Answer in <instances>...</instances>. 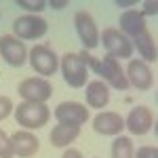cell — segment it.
I'll list each match as a JSON object with an SVG mask.
<instances>
[{
    "mask_svg": "<svg viewBox=\"0 0 158 158\" xmlns=\"http://www.w3.org/2000/svg\"><path fill=\"white\" fill-rule=\"evenodd\" d=\"M51 118V110L44 103H34V101H21L15 108V120L21 124L25 131L32 129H42Z\"/></svg>",
    "mask_w": 158,
    "mask_h": 158,
    "instance_id": "7a4b0ae2",
    "label": "cell"
},
{
    "mask_svg": "<svg viewBox=\"0 0 158 158\" xmlns=\"http://www.w3.org/2000/svg\"><path fill=\"white\" fill-rule=\"evenodd\" d=\"M55 118L59 124H74L80 127L89 120V108H85L78 101H63L55 108Z\"/></svg>",
    "mask_w": 158,
    "mask_h": 158,
    "instance_id": "8fae6325",
    "label": "cell"
},
{
    "mask_svg": "<svg viewBox=\"0 0 158 158\" xmlns=\"http://www.w3.org/2000/svg\"><path fill=\"white\" fill-rule=\"evenodd\" d=\"M59 68H61V74H63V80L72 89L85 86L86 78H89V68H86L85 61L80 59L78 53H65L59 61Z\"/></svg>",
    "mask_w": 158,
    "mask_h": 158,
    "instance_id": "3957f363",
    "label": "cell"
},
{
    "mask_svg": "<svg viewBox=\"0 0 158 158\" xmlns=\"http://www.w3.org/2000/svg\"><path fill=\"white\" fill-rule=\"evenodd\" d=\"M158 11V2L156 0H148V2H143V13L141 15H156Z\"/></svg>",
    "mask_w": 158,
    "mask_h": 158,
    "instance_id": "cb8c5ba5",
    "label": "cell"
},
{
    "mask_svg": "<svg viewBox=\"0 0 158 158\" xmlns=\"http://www.w3.org/2000/svg\"><path fill=\"white\" fill-rule=\"evenodd\" d=\"M131 44H135L137 47V51H139V55H141V61H154L158 59L156 55V40H154V36H152V32L150 30H143V32H139L137 36H133V40H131Z\"/></svg>",
    "mask_w": 158,
    "mask_h": 158,
    "instance_id": "e0dca14e",
    "label": "cell"
},
{
    "mask_svg": "<svg viewBox=\"0 0 158 158\" xmlns=\"http://www.w3.org/2000/svg\"><path fill=\"white\" fill-rule=\"evenodd\" d=\"M74 25H76V32L82 40V47L85 49H95L99 47V30L95 25V19L89 11H78L74 15Z\"/></svg>",
    "mask_w": 158,
    "mask_h": 158,
    "instance_id": "9c48e42d",
    "label": "cell"
},
{
    "mask_svg": "<svg viewBox=\"0 0 158 158\" xmlns=\"http://www.w3.org/2000/svg\"><path fill=\"white\" fill-rule=\"evenodd\" d=\"M135 158H158V148L156 146H141L135 152Z\"/></svg>",
    "mask_w": 158,
    "mask_h": 158,
    "instance_id": "603a6c76",
    "label": "cell"
},
{
    "mask_svg": "<svg viewBox=\"0 0 158 158\" xmlns=\"http://www.w3.org/2000/svg\"><path fill=\"white\" fill-rule=\"evenodd\" d=\"M27 61L32 63L34 72H38L42 78L53 76L59 68V57L55 55V51L47 44H34L27 51Z\"/></svg>",
    "mask_w": 158,
    "mask_h": 158,
    "instance_id": "277c9868",
    "label": "cell"
},
{
    "mask_svg": "<svg viewBox=\"0 0 158 158\" xmlns=\"http://www.w3.org/2000/svg\"><path fill=\"white\" fill-rule=\"evenodd\" d=\"M86 103L89 108H106L110 101V89L103 80H93L86 85Z\"/></svg>",
    "mask_w": 158,
    "mask_h": 158,
    "instance_id": "ac0fdd59",
    "label": "cell"
},
{
    "mask_svg": "<svg viewBox=\"0 0 158 158\" xmlns=\"http://www.w3.org/2000/svg\"><path fill=\"white\" fill-rule=\"evenodd\" d=\"M143 30H148V25H146V19H143V15L139 11H124L120 15V32L124 34V36L131 38L137 36L139 32H143Z\"/></svg>",
    "mask_w": 158,
    "mask_h": 158,
    "instance_id": "2e32d148",
    "label": "cell"
},
{
    "mask_svg": "<svg viewBox=\"0 0 158 158\" xmlns=\"http://www.w3.org/2000/svg\"><path fill=\"white\" fill-rule=\"evenodd\" d=\"M127 80L137 91H150L154 86V74H152V70H150V65L146 61L131 59L129 68H127Z\"/></svg>",
    "mask_w": 158,
    "mask_h": 158,
    "instance_id": "7c38bea8",
    "label": "cell"
},
{
    "mask_svg": "<svg viewBox=\"0 0 158 158\" xmlns=\"http://www.w3.org/2000/svg\"><path fill=\"white\" fill-rule=\"evenodd\" d=\"M11 146L19 158H32L40 150V139L30 131H17L11 135Z\"/></svg>",
    "mask_w": 158,
    "mask_h": 158,
    "instance_id": "4fadbf2b",
    "label": "cell"
},
{
    "mask_svg": "<svg viewBox=\"0 0 158 158\" xmlns=\"http://www.w3.org/2000/svg\"><path fill=\"white\" fill-rule=\"evenodd\" d=\"M78 55H80V59L86 63V68H93V70L101 76V80H103L106 85L114 86V89H118V91H127V89L131 86L129 80H127V74H124V70L120 68V63H118L116 57L106 55L103 59L99 61L97 57H93V55L86 53L85 49L80 51Z\"/></svg>",
    "mask_w": 158,
    "mask_h": 158,
    "instance_id": "6da1fadb",
    "label": "cell"
},
{
    "mask_svg": "<svg viewBox=\"0 0 158 158\" xmlns=\"http://www.w3.org/2000/svg\"><path fill=\"white\" fill-rule=\"evenodd\" d=\"M51 6L53 9H63V6H68V0H51Z\"/></svg>",
    "mask_w": 158,
    "mask_h": 158,
    "instance_id": "484cf974",
    "label": "cell"
},
{
    "mask_svg": "<svg viewBox=\"0 0 158 158\" xmlns=\"http://www.w3.org/2000/svg\"><path fill=\"white\" fill-rule=\"evenodd\" d=\"M112 158H135L133 141L124 135H118L112 141Z\"/></svg>",
    "mask_w": 158,
    "mask_h": 158,
    "instance_id": "d6986e66",
    "label": "cell"
},
{
    "mask_svg": "<svg viewBox=\"0 0 158 158\" xmlns=\"http://www.w3.org/2000/svg\"><path fill=\"white\" fill-rule=\"evenodd\" d=\"M135 2L133 0H127V2H122V0H116V6H133Z\"/></svg>",
    "mask_w": 158,
    "mask_h": 158,
    "instance_id": "4316f807",
    "label": "cell"
},
{
    "mask_svg": "<svg viewBox=\"0 0 158 158\" xmlns=\"http://www.w3.org/2000/svg\"><path fill=\"white\" fill-rule=\"evenodd\" d=\"M156 116L148 106H137L131 110L129 118L124 120V129H129L133 135H146L154 129Z\"/></svg>",
    "mask_w": 158,
    "mask_h": 158,
    "instance_id": "30bf717a",
    "label": "cell"
},
{
    "mask_svg": "<svg viewBox=\"0 0 158 158\" xmlns=\"http://www.w3.org/2000/svg\"><path fill=\"white\" fill-rule=\"evenodd\" d=\"M124 129V120L116 112H99L93 118V131L99 135H120Z\"/></svg>",
    "mask_w": 158,
    "mask_h": 158,
    "instance_id": "5bb4252c",
    "label": "cell"
},
{
    "mask_svg": "<svg viewBox=\"0 0 158 158\" xmlns=\"http://www.w3.org/2000/svg\"><path fill=\"white\" fill-rule=\"evenodd\" d=\"M101 44L106 47L110 57H116V59H124V57L133 55L131 40L124 36L120 30H116V27H106L101 32Z\"/></svg>",
    "mask_w": 158,
    "mask_h": 158,
    "instance_id": "5b68a950",
    "label": "cell"
},
{
    "mask_svg": "<svg viewBox=\"0 0 158 158\" xmlns=\"http://www.w3.org/2000/svg\"><path fill=\"white\" fill-rule=\"evenodd\" d=\"M13 146H11V137L0 129V158H13Z\"/></svg>",
    "mask_w": 158,
    "mask_h": 158,
    "instance_id": "44dd1931",
    "label": "cell"
},
{
    "mask_svg": "<svg viewBox=\"0 0 158 158\" xmlns=\"http://www.w3.org/2000/svg\"><path fill=\"white\" fill-rule=\"evenodd\" d=\"M19 95L25 99V101H34V103H44L49 101L51 95H53V86L47 78L42 76H32V78H25L19 82Z\"/></svg>",
    "mask_w": 158,
    "mask_h": 158,
    "instance_id": "52a82bcc",
    "label": "cell"
},
{
    "mask_svg": "<svg viewBox=\"0 0 158 158\" xmlns=\"http://www.w3.org/2000/svg\"><path fill=\"white\" fill-rule=\"evenodd\" d=\"M47 30H49V23L38 15H21L13 21L15 36L23 40H38L47 34Z\"/></svg>",
    "mask_w": 158,
    "mask_h": 158,
    "instance_id": "8992f818",
    "label": "cell"
},
{
    "mask_svg": "<svg viewBox=\"0 0 158 158\" xmlns=\"http://www.w3.org/2000/svg\"><path fill=\"white\" fill-rule=\"evenodd\" d=\"M78 137H80V127H74V124H55L49 135L51 146L55 148H68Z\"/></svg>",
    "mask_w": 158,
    "mask_h": 158,
    "instance_id": "9a60e30c",
    "label": "cell"
},
{
    "mask_svg": "<svg viewBox=\"0 0 158 158\" xmlns=\"http://www.w3.org/2000/svg\"><path fill=\"white\" fill-rule=\"evenodd\" d=\"M17 6H21V9H25V11H30L34 15V13H40L47 6V0H17Z\"/></svg>",
    "mask_w": 158,
    "mask_h": 158,
    "instance_id": "ffe728a7",
    "label": "cell"
},
{
    "mask_svg": "<svg viewBox=\"0 0 158 158\" xmlns=\"http://www.w3.org/2000/svg\"><path fill=\"white\" fill-rule=\"evenodd\" d=\"M0 55L13 68H21L27 61V49H25L23 40H19L17 36H11V34L0 36Z\"/></svg>",
    "mask_w": 158,
    "mask_h": 158,
    "instance_id": "ba28073f",
    "label": "cell"
},
{
    "mask_svg": "<svg viewBox=\"0 0 158 158\" xmlns=\"http://www.w3.org/2000/svg\"><path fill=\"white\" fill-rule=\"evenodd\" d=\"M13 110H15V106H13L11 97H6V95H0V120L9 118Z\"/></svg>",
    "mask_w": 158,
    "mask_h": 158,
    "instance_id": "7402d4cb",
    "label": "cell"
},
{
    "mask_svg": "<svg viewBox=\"0 0 158 158\" xmlns=\"http://www.w3.org/2000/svg\"><path fill=\"white\" fill-rule=\"evenodd\" d=\"M61 158H82V154L78 152V150H74V148H68L65 152H63V156Z\"/></svg>",
    "mask_w": 158,
    "mask_h": 158,
    "instance_id": "d4e9b609",
    "label": "cell"
}]
</instances>
